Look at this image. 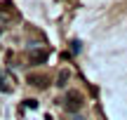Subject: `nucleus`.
<instances>
[{"mask_svg":"<svg viewBox=\"0 0 127 120\" xmlns=\"http://www.w3.org/2000/svg\"><path fill=\"white\" fill-rule=\"evenodd\" d=\"M82 101H85L82 94L78 92V90H71V92L66 94V111H68V113H78V111L82 108Z\"/></svg>","mask_w":127,"mask_h":120,"instance_id":"obj_1","label":"nucleus"},{"mask_svg":"<svg viewBox=\"0 0 127 120\" xmlns=\"http://www.w3.org/2000/svg\"><path fill=\"white\" fill-rule=\"evenodd\" d=\"M26 106L28 108H38V101H35V99H26Z\"/></svg>","mask_w":127,"mask_h":120,"instance_id":"obj_6","label":"nucleus"},{"mask_svg":"<svg viewBox=\"0 0 127 120\" xmlns=\"http://www.w3.org/2000/svg\"><path fill=\"white\" fill-rule=\"evenodd\" d=\"M0 35H2V26H0Z\"/></svg>","mask_w":127,"mask_h":120,"instance_id":"obj_9","label":"nucleus"},{"mask_svg":"<svg viewBox=\"0 0 127 120\" xmlns=\"http://www.w3.org/2000/svg\"><path fill=\"white\" fill-rule=\"evenodd\" d=\"M71 120H85V118H82V116H78V113H75V116H73Z\"/></svg>","mask_w":127,"mask_h":120,"instance_id":"obj_8","label":"nucleus"},{"mask_svg":"<svg viewBox=\"0 0 127 120\" xmlns=\"http://www.w3.org/2000/svg\"><path fill=\"white\" fill-rule=\"evenodd\" d=\"M73 52H75V54L80 52V42H78V40H73Z\"/></svg>","mask_w":127,"mask_h":120,"instance_id":"obj_7","label":"nucleus"},{"mask_svg":"<svg viewBox=\"0 0 127 120\" xmlns=\"http://www.w3.org/2000/svg\"><path fill=\"white\" fill-rule=\"evenodd\" d=\"M28 59H31V64H45L50 59V50H31Z\"/></svg>","mask_w":127,"mask_h":120,"instance_id":"obj_2","label":"nucleus"},{"mask_svg":"<svg viewBox=\"0 0 127 120\" xmlns=\"http://www.w3.org/2000/svg\"><path fill=\"white\" fill-rule=\"evenodd\" d=\"M28 83H33L35 87H45V85H47V78H42V75H28Z\"/></svg>","mask_w":127,"mask_h":120,"instance_id":"obj_3","label":"nucleus"},{"mask_svg":"<svg viewBox=\"0 0 127 120\" xmlns=\"http://www.w3.org/2000/svg\"><path fill=\"white\" fill-rule=\"evenodd\" d=\"M12 90V85L7 83V75L2 73V68H0V92H9Z\"/></svg>","mask_w":127,"mask_h":120,"instance_id":"obj_4","label":"nucleus"},{"mask_svg":"<svg viewBox=\"0 0 127 120\" xmlns=\"http://www.w3.org/2000/svg\"><path fill=\"white\" fill-rule=\"evenodd\" d=\"M68 78H71V73H68V71H61V73H59V78H57V85H61V87H64Z\"/></svg>","mask_w":127,"mask_h":120,"instance_id":"obj_5","label":"nucleus"}]
</instances>
